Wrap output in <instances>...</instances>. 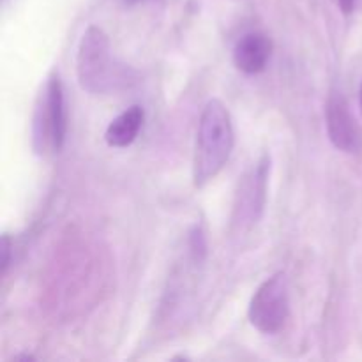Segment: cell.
I'll return each mask as SVG.
<instances>
[{"label": "cell", "instance_id": "cell-10", "mask_svg": "<svg viewBox=\"0 0 362 362\" xmlns=\"http://www.w3.org/2000/svg\"><path fill=\"white\" fill-rule=\"evenodd\" d=\"M2 274L7 271V265H9V253H11V243H9V237L4 235L2 237Z\"/></svg>", "mask_w": 362, "mask_h": 362}, {"label": "cell", "instance_id": "cell-1", "mask_svg": "<svg viewBox=\"0 0 362 362\" xmlns=\"http://www.w3.org/2000/svg\"><path fill=\"white\" fill-rule=\"evenodd\" d=\"M235 133L228 108L219 99H211L200 115L193 159L194 186L202 187L214 179L232 156Z\"/></svg>", "mask_w": 362, "mask_h": 362}, {"label": "cell", "instance_id": "cell-5", "mask_svg": "<svg viewBox=\"0 0 362 362\" xmlns=\"http://www.w3.org/2000/svg\"><path fill=\"white\" fill-rule=\"evenodd\" d=\"M269 168H271V159L269 156H264L253 172L244 179L235 204V212L239 216L237 223L240 225L251 226L260 219L265 205V193H267Z\"/></svg>", "mask_w": 362, "mask_h": 362}, {"label": "cell", "instance_id": "cell-4", "mask_svg": "<svg viewBox=\"0 0 362 362\" xmlns=\"http://www.w3.org/2000/svg\"><path fill=\"white\" fill-rule=\"evenodd\" d=\"M325 124H327L329 140L338 151L356 152L359 148V127L341 92H331L329 95L327 105H325Z\"/></svg>", "mask_w": 362, "mask_h": 362}, {"label": "cell", "instance_id": "cell-3", "mask_svg": "<svg viewBox=\"0 0 362 362\" xmlns=\"http://www.w3.org/2000/svg\"><path fill=\"white\" fill-rule=\"evenodd\" d=\"M288 313L290 303L286 276L283 272H276L274 276L265 279L251 297L247 317H250L251 325L262 334H276L285 327Z\"/></svg>", "mask_w": 362, "mask_h": 362}, {"label": "cell", "instance_id": "cell-8", "mask_svg": "<svg viewBox=\"0 0 362 362\" xmlns=\"http://www.w3.org/2000/svg\"><path fill=\"white\" fill-rule=\"evenodd\" d=\"M145 112L141 106L134 105L127 108L126 112L120 113L119 117L112 120L106 127L105 140L110 147L126 148L136 140L141 126H144Z\"/></svg>", "mask_w": 362, "mask_h": 362}, {"label": "cell", "instance_id": "cell-7", "mask_svg": "<svg viewBox=\"0 0 362 362\" xmlns=\"http://www.w3.org/2000/svg\"><path fill=\"white\" fill-rule=\"evenodd\" d=\"M45 119L48 124L49 140H52L55 151L64 147L67 134V115H66V98H64V87L59 74H52L46 87L45 99Z\"/></svg>", "mask_w": 362, "mask_h": 362}, {"label": "cell", "instance_id": "cell-12", "mask_svg": "<svg viewBox=\"0 0 362 362\" xmlns=\"http://www.w3.org/2000/svg\"><path fill=\"white\" fill-rule=\"evenodd\" d=\"M361 108H362V85H361Z\"/></svg>", "mask_w": 362, "mask_h": 362}, {"label": "cell", "instance_id": "cell-6", "mask_svg": "<svg viewBox=\"0 0 362 362\" xmlns=\"http://www.w3.org/2000/svg\"><path fill=\"white\" fill-rule=\"evenodd\" d=\"M272 55V41L262 32L243 35L233 48V64L246 74H258L265 71Z\"/></svg>", "mask_w": 362, "mask_h": 362}, {"label": "cell", "instance_id": "cell-13", "mask_svg": "<svg viewBox=\"0 0 362 362\" xmlns=\"http://www.w3.org/2000/svg\"><path fill=\"white\" fill-rule=\"evenodd\" d=\"M126 2H129V4H134V2H138V0H126Z\"/></svg>", "mask_w": 362, "mask_h": 362}, {"label": "cell", "instance_id": "cell-11", "mask_svg": "<svg viewBox=\"0 0 362 362\" xmlns=\"http://www.w3.org/2000/svg\"><path fill=\"white\" fill-rule=\"evenodd\" d=\"M338 4H339V9H341L343 13L350 14L354 13V9H356L357 0H338Z\"/></svg>", "mask_w": 362, "mask_h": 362}, {"label": "cell", "instance_id": "cell-2", "mask_svg": "<svg viewBox=\"0 0 362 362\" xmlns=\"http://www.w3.org/2000/svg\"><path fill=\"white\" fill-rule=\"evenodd\" d=\"M76 71L80 87L90 94L115 92L131 81V69L112 59L108 35L95 25L88 27L81 35Z\"/></svg>", "mask_w": 362, "mask_h": 362}, {"label": "cell", "instance_id": "cell-9", "mask_svg": "<svg viewBox=\"0 0 362 362\" xmlns=\"http://www.w3.org/2000/svg\"><path fill=\"white\" fill-rule=\"evenodd\" d=\"M191 247H193V253L198 257V251L200 253H205V240L204 235H202V230L197 228L193 233H191Z\"/></svg>", "mask_w": 362, "mask_h": 362}]
</instances>
